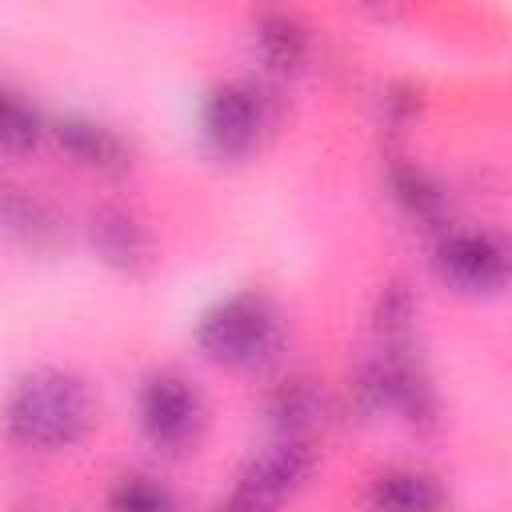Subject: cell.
I'll return each mask as SVG.
<instances>
[{"label": "cell", "mask_w": 512, "mask_h": 512, "mask_svg": "<svg viewBox=\"0 0 512 512\" xmlns=\"http://www.w3.org/2000/svg\"><path fill=\"white\" fill-rule=\"evenodd\" d=\"M252 44L268 72L296 76V72H304L308 56H312V28L296 12L268 8V12L252 16Z\"/></svg>", "instance_id": "10"}, {"label": "cell", "mask_w": 512, "mask_h": 512, "mask_svg": "<svg viewBox=\"0 0 512 512\" xmlns=\"http://www.w3.org/2000/svg\"><path fill=\"white\" fill-rule=\"evenodd\" d=\"M320 408H324V396H320L316 384L304 380V376L284 380V384L268 396V416H272L276 432H280V436H292V440H304V432L316 424Z\"/></svg>", "instance_id": "14"}, {"label": "cell", "mask_w": 512, "mask_h": 512, "mask_svg": "<svg viewBox=\"0 0 512 512\" xmlns=\"http://www.w3.org/2000/svg\"><path fill=\"white\" fill-rule=\"evenodd\" d=\"M0 228L20 248H32V252H48L64 236L60 212L44 196H36L28 188H12V184L0 188Z\"/></svg>", "instance_id": "12"}, {"label": "cell", "mask_w": 512, "mask_h": 512, "mask_svg": "<svg viewBox=\"0 0 512 512\" xmlns=\"http://www.w3.org/2000/svg\"><path fill=\"white\" fill-rule=\"evenodd\" d=\"M88 244H92L96 260L120 276H144L156 260L148 224L136 212L116 208V204H104L88 216Z\"/></svg>", "instance_id": "8"}, {"label": "cell", "mask_w": 512, "mask_h": 512, "mask_svg": "<svg viewBox=\"0 0 512 512\" xmlns=\"http://www.w3.org/2000/svg\"><path fill=\"white\" fill-rule=\"evenodd\" d=\"M192 340H196L204 360H212L220 368L252 372V368H264L268 360L280 356L284 320H280V308L264 292L244 288V292L216 300L196 320Z\"/></svg>", "instance_id": "2"}, {"label": "cell", "mask_w": 512, "mask_h": 512, "mask_svg": "<svg viewBox=\"0 0 512 512\" xmlns=\"http://www.w3.org/2000/svg\"><path fill=\"white\" fill-rule=\"evenodd\" d=\"M108 512H184L176 492L144 472H124L108 488Z\"/></svg>", "instance_id": "15"}, {"label": "cell", "mask_w": 512, "mask_h": 512, "mask_svg": "<svg viewBox=\"0 0 512 512\" xmlns=\"http://www.w3.org/2000/svg\"><path fill=\"white\" fill-rule=\"evenodd\" d=\"M432 268L460 296H496L508 284V248L484 228H444L432 248Z\"/></svg>", "instance_id": "6"}, {"label": "cell", "mask_w": 512, "mask_h": 512, "mask_svg": "<svg viewBox=\"0 0 512 512\" xmlns=\"http://www.w3.org/2000/svg\"><path fill=\"white\" fill-rule=\"evenodd\" d=\"M136 424L152 448L180 456L200 444V436L208 428V404L184 372L160 368V372L144 376V384L136 392Z\"/></svg>", "instance_id": "3"}, {"label": "cell", "mask_w": 512, "mask_h": 512, "mask_svg": "<svg viewBox=\"0 0 512 512\" xmlns=\"http://www.w3.org/2000/svg\"><path fill=\"white\" fill-rule=\"evenodd\" d=\"M0 424L4 436L20 448H72L92 428V392L68 368H32L4 396Z\"/></svg>", "instance_id": "1"}, {"label": "cell", "mask_w": 512, "mask_h": 512, "mask_svg": "<svg viewBox=\"0 0 512 512\" xmlns=\"http://www.w3.org/2000/svg\"><path fill=\"white\" fill-rule=\"evenodd\" d=\"M384 180H388V196H392V204L412 220V224H420V228H436V232H444L448 224V192H444V184L428 172V168H420L416 160H392L388 164V172H384Z\"/></svg>", "instance_id": "11"}, {"label": "cell", "mask_w": 512, "mask_h": 512, "mask_svg": "<svg viewBox=\"0 0 512 512\" xmlns=\"http://www.w3.org/2000/svg\"><path fill=\"white\" fill-rule=\"evenodd\" d=\"M312 448L308 440L276 436L260 452L244 460L236 472V484L212 504V512H276L284 500H292L308 476H312Z\"/></svg>", "instance_id": "5"}, {"label": "cell", "mask_w": 512, "mask_h": 512, "mask_svg": "<svg viewBox=\"0 0 512 512\" xmlns=\"http://www.w3.org/2000/svg\"><path fill=\"white\" fill-rule=\"evenodd\" d=\"M364 508L368 512H448V492L432 472L412 464H392L368 480Z\"/></svg>", "instance_id": "9"}, {"label": "cell", "mask_w": 512, "mask_h": 512, "mask_svg": "<svg viewBox=\"0 0 512 512\" xmlns=\"http://www.w3.org/2000/svg\"><path fill=\"white\" fill-rule=\"evenodd\" d=\"M48 136L44 112L16 88L0 84V152L4 156H28Z\"/></svg>", "instance_id": "13"}, {"label": "cell", "mask_w": 512, "mask_h": 512, "mask_svg": "<svg viewBox=\"0 0 512 512\" xmlns=\"http://www.w3.org/2000/svg\"><path fill=\"white\" fill-rule=\"evenodd\" d=\"M272 128V96L252 80H224L200 100V140L216 160L252 156Z\"/></svg>", "instance_id": "4"}, {"label": "cell", "mask_w": 512, "mask_h": 512, "mask_svg": "<svg viewBox=\"0 0 512 512\" xmlns=\"http://www.w3.org/2000/svg\"><path fill=\"white\" fill-rule=\"evenodd\" d=\"M48 136L52 144L64 152V160L80 172H92L100 180H120L132 172L136 164V152L132 144L104 120L96 116H84V112H68L60 120L48 124Z\"/></svg>", "instance_id": "7"}]
</instances>
